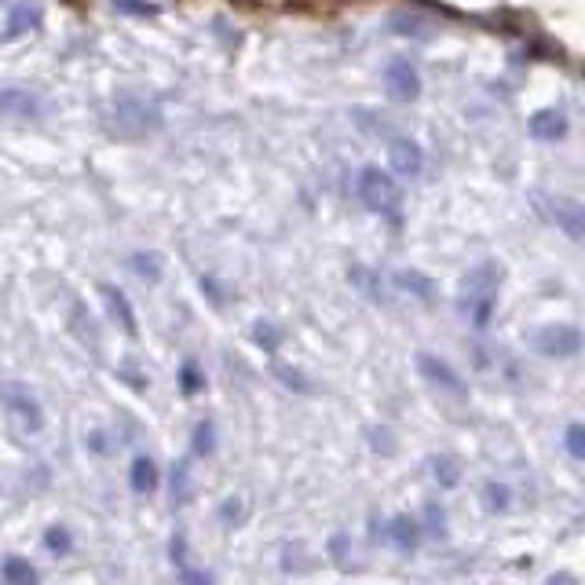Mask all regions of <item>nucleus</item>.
<instances>
[{
  "mask_svg": "<svg viewBox=\"0 0 585 585\" xmlns=\"http://www.w3.org/2000/svg\"><path fill=\"white\" fill-rule=\"evenodd\" d=\"M110 128L121 139H147L161 128V107L139 92H121L110 103Z\"/></svg>",
  "mask_w": 585,
  "mask_h": 585,
  "instance_id": "nucleus-1",
  "label": "nucleus"
},
{
  "mask_svg": "<svg viewBox=\"0 0 585 585\" xmlns=\"http://www.w3.org/2000/svg\"><path fill=\"white\" fill-rule=\"evenodd\" d=\"M498 278L501 271L494 264H479L472 267L465 278H461V308L472 319V326H487L490 315H494V304H498Z\"/></svg>",
  "mask_w": 585,
  "mask_h": 585,
  "instance_id": "nucleus-2",
  "label": "nucleus"
},
{
  "mask_svg": "<svg viewBox=\"0 0 585 585\" xmlns=\"http://www.w3.org/2000/svg\"><path fill=\"white\" fill-rule=\"evenodd\" d=\"M355 194H359V202L366 205L370 213L395 216V209H399V187H395L392 172L377 169V165L359 169V176H355Z\"/></svg>",
  "mask_w": 585,
  "mask_h": 585,
  "instance_id": "nucleus-3",
  "label": "nucleus"
},
{
  "mask_svg": "<svg viewBox=\"0 0 585 585\" xmlns=\"http://www.w3.org/2000/svg\"><path fill=\"white\" fill-rule=\"evenodd\" d=\"M384 92L395 103H417L421 99V74H417V66L406 63V59H392L388 70H384Z\"/></svg>",
  "mask_w": 585,
  "mask_h": 585,
  "instance_id": "nucleus-4",
  "label": "nucleus"
},
{
  "mask_svg": "<svg viewBox=\"0 0 585 585\" xmlns=\"http://www.w3.org/2000/svg\"><path fill=\"white\" fill-rule=\"evenodd\" d=\"M534 348L549 355V359H571L582 348V333L575 326H542L534 333Z\"/></svg>",
  "mask_w": 585,
  "mask_h": 585,
  "instance_id": "nucleus-5",
  "label": "nucleus"
},
{
  "mask_svg": "<svg viewBox=\"0 0 585 585\" xmlns=\"http://www.w3.org/2000/svg\"><path fill=\"white\" fill-rule=\"evenodd\" d=\"M388 165H392L395 176L414 180V176H421V169H425V150H421L417 139L395 136V139H388Z\"/></svg>",
  "mask_w": 585,
  "mask_h": 585,
  "instance_id": "nucleus-6",
  "label": "nucleus"
},
{
  "mask_svg": "<svg viewBox=\"0 0 585 585\" xmlns=\"http://www.w3.org/2000/svg\"><path fill=\"white\" fill-rule=\"evenodd\" d=\"M0 114L15 117V121H41L48 114V103L30 88H4L0 92Z\"/></svg>",
  "mask_w": 585,
  "mask_h": 585,
  "instance_id": "nucleus-7",
  "label": "nucleus"
},
{
  "mask_svg": "<svg viewBox=\"0 0 585 585\" xmlns=\"http://www.w3.org/2000/svg\"><path fill=\"white\" fill-rule=\"evenodd\" d=\"M545 209H549V220H553L571 242H582L585 238V209L582 205L556 194V198H545Z\"/></svg>",
  "mask_w": 585,
  "mask_h": 585,
  "instance_id": "nucleus-8",
  "label": "nucleus"
},
{
  "mask_svg": "<svg viewBox=\"0 0 585 585\" xmlns=\"http://www.w3.org/2000/svg\"><path fill=\"white\" fill-rule=\"evenodd\" d=\"M4 406H8L11 414L19 417L22 421V428H30V432H37V428H41V406L33 403V395L26 392V388H19V384H8V388H4Z\"/></svg>",
  "mask_w": 585,
  "mask_h": 585,
  "instance_id": "nucleus-9",
  "label": "nucleus"
},
{
  "mask_svg": "<svg viewBox=\"0 0 585 585\" xmlns=\"http://www.w3.org/2000/svg\"><path fill=\"white\" fill-rule=\"evenodd\" d=\"M527 128H531V136L538 139V143H556V139L567 136V114L564 110H538V114H531V121H527Z\"/></svg>",
  "mask_w": 585,
  "mask_h": 585,
  "instance_id": "nucleus-10",
  "label": "nucleus"
},
{
  "mask_svg": "<svg viewBox=\"0 0 585 585\" xmlns=\"http://www.w3.org/2000/svg\"><path fill=\"white\" fill-rule=\"evenodd\" d=\"M417 370L425 373L428 381L439 384V388H447V392H461L465 384H461V377L454 370H450L447 362L436 359V355H417Z\"/></svg>",
  "mask_w": 585,
  "mask_h": 585,
  "instance_id": "nucleus-11",
  "label": "nucleus"
},
{
  "mask_svg": "<svg viewBox=\"0 0 585 585\" xmlns=\"http://www.w3.org/2000/svg\"><path fill=\"white\" fill-rule=\"evenodd\" d=\"M99 293H103V300H107L110 315L121 322V330H125L128 337H136L139 326H136V315H132V304H128L125 293H121V289H114V286H99Z\"/></svg>",
  "mask_w": 585,
  "mask_h": 585,
  "instance_id": "nucleus-12",
  "label": "nucleus"
},
{
  "mask_svg": "<svg viewBox=\"0 0 585 585\" xmlns=\"http://www.w3.org/2000/svg\"><path fill=\"white\" fill-rule=\"evenodd\" d=\"M37 26H41V8L37 4H19L4 22V41H15V37L37 30Z\"/></svg>",
  "mask_w": 585,
  "mask_h": 585,
  "instance_id": "nucleus-13",
  "label": "nucleus"
},
{
  "mask_svg": "<svg viewBox=\"0 0 585 585\" xmlns=\"http://www.w3.org/2000/svg\"><path fill=\"white\" fill-rule=\"evenodd\" d=\"M128 271L154 286V282H161V271H165V267H161L158 253H132L128 256Z\"/></svg>",
  "mask_w": 585,
  "mask_h": 585,
  "instance_id": "nucleus-14",
  "label": "nucleus"
},
{
  "mask_svg": "<svg viewBox=\"0 0 585 585\" xmlns=\"http://www.w3.org/2000/svg\"><path fill=\"white\" fill-rule=\"evenodd\" d=\"M158 487V468L150 458H136L132 461V490L136 494H150V490Z\"/></svg>",
  "mask_w": 585,
  "mask_h": 585,
  "instance_id": "nucleus-15",
  "label": "nucleus"
},
{
  "mask_svg": "<svg viewBox=\"0 0 585 585\" xmlns=\"http://www.w3.org/2000/svg\"><path fill=\"white\" fill-rule=\"evenodd\" d=\"M4 578H8V585H37V571L26 560H19V556H11L8 564H4Z\"/></svg>",
  "mask_w": 585,
  "mask_h": 585,
  "instance_id": "nucleus-16",
  "label": "nucleus"
},
{
  "mask_svg": "<svg viewBox=\"0 0 585 585\" xmlns=\"http://www.w3.org/2000/svg\"><path fill=\"white\" fill-rule=\"evenodd\" d=\"M392 30L403 33V37H428V33H432V26H428L421 15H395Z\"/></svg>",
  "mask_w": 585,
  "mask_h": 585,
  "instance_id": "nucleus-17",
  "label": "nucleus"
},
{
  "mask_svg": "<svg viewBox=\"0 0 585 585\" xmlns=\"http://www.w3.org/2000/svg\"><path fill=\"white\" fill-rule=\"evenodd\" d=\"M70 322H74V330L81 333V341L92 344V348H99V330H96V322L88 319L81 304H74V311H70Z\"/></svg>",
  "mask_w": 585,
  "mask_h": 585,
  "instance_id": "nucleus-18",
  "label": "nucleus"
},
{
  "mask_svg": "<svg viewBox=\"0 0 585 585\" xmlns=\"http://www.w3.org/2000/svg\"><path fill=\"white\" fill-rule=\"evenodd\" d=\"M399 286L410 289V293H417L421 300H432V282H428L421 271H399Z\"/></svg>",
  "mask_w": 585,
  "mask_h": 585,
  "instance_id": "nucleus-19",
  "label": "nucleus"
},
{
  "mask_svg": "<svg viewBox=\"0 0 585 585\" xmlns=\"http://www.w3.org/2000/svg\"><path fill=\"white\" fill-rule=\"evenodd\" d=\"M388 534H392V542L399 545V549H414L417 545V531L410 520H395L392 527H388Z\"/></svg>",
  "mask_w": 585,
  "mask_h": 585,
  "instance_id": "nucleus-20",
  "label": "nucleus"
},
{
  "mask_svg": "<svg viewBox=\"0 0 585 585\" xmlns=\"http://www.w3.org/2000/svg\"><path fill=\"white\" fill-rule=\"evenodd\" d=\"M253 341L260 344V348L271 351V348H278V341H282V333H278L275 326H271V322L260 319V322H256V326H253Z\"/></svg>",
  "mask_w": 585,
  "mask_h": 585,
  "instance_id": "nucleus-21",
  "label": "nucleus"
},
{
  "mask_svg": "<svg viewBox=\"0 0 585 585\" xmlns=\"http://www.w3.org/2000/svg\"><path fill=\"white\" fill-rule=\"evenodd\" d=\"M567 450H571L575 458H585V428L582 425L567 428Z\"/></svg>",
  "mask_w": 585,
  "mask_h": 585,
  "instance_id": "nucleus-22",
  "label": "nucleus"
},
{
  "mask_svg": "<svg viewBox=\"0 0 585 585\" xmlns=\"http://www.w3.org/2000/svg\"><path fill=\"white\" fill-rule=\"evenodd\" d=\"M194 450H198V454H209V450H213V425H198V432H194Z\"/></svg>",
  "mask_w": 585,
  "mask_h": 585,
  "instance_id": "nucleus-23",
  "label": "nucleus"
},
{
  "mask_svg": "<svg viewBox=\"0 0 585 585\" xmlns=\"http://www.w3.org/2000/svg\"><path fill=\"white\" fill-rule=\"evenodd\" d=\"M183 392H198V388H202V377H198V366H194V362H187V366H183Z\"/></svg>",
  "mask_w": 585,
  "mask_h": 585,
  "instance_id": "nucleus-24",
  "label": "nucleus"
},
{
  "mask_svg": "<svg viewBox=\"0 0 585 585\" xmlns=\"http://www.w3.org/2000/svg\"><path fill=\"white\" fill-rule=\"evenodd\" d=\"M121 11H139V15H154L158 4H147V0H114Z\"/></svg>",
  "mask_w": 585,
  "mask_h": 585,
  "instance_id": "nucleus-25",
  "label": "nucleus"
},
{
  "mask_svg": "<svg viewBox=\"0 0 585 585\" xmlns=\"http://www.w3.org/2000/svg\"><path fill=\"white\" fill-rule=\"evenodd\" d=\"M436 476H443V483H454V479H458L454 461H436Z\"/></svg>",
  "mask_w": 585,
  "mask_h": 585,
  "instance_id": "nucleus-26",
  "label": "nucleus"
},
{
  "mask_svg": "<svg viewBox=\"0 0 585 585\" xmlns=\"http://www.w3.org/2000/svg\"><path fill=\"white\" fill-rule=\"evenodd\" d=\"M278 377H282V381H286V384H289V388H300V392H304V388H308V381H304V377H300V373L278 370Z\"/></svg>",
  "mask_w": 585,
  "mask_h": 585,
  "instance_id": "nucleus-27",
  "label": "nucleus"
},
{
  "mask_svg": "<svg viewBox=\"0 0 585 585\" xmlns=\"http://www.w3.org/2000/svg\"><path fill=\"white\" fill-rule=\"evenodd\" d=\"M48 545H52V549H66V545H70V538H66L63 531H52V534H48Z\"/></svg>",
  "mask_w": 585,
  "mask_h": 585,
  "instance_id": "nucleus-28",
  "label": "nucleus"
}]
</instances>
